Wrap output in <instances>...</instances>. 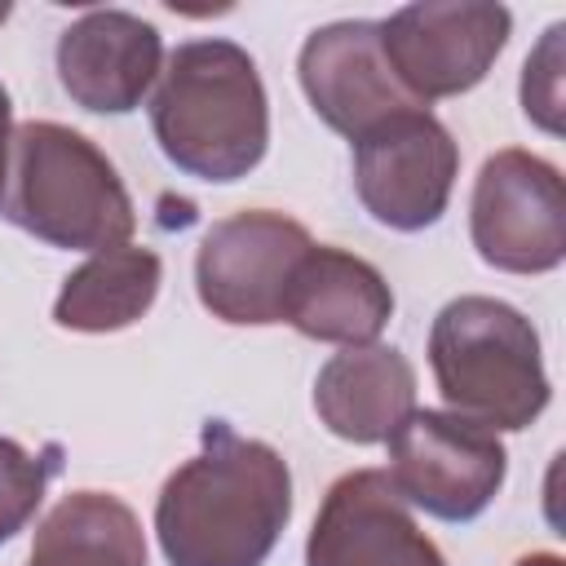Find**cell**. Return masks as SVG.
Masks as SVG:
<instances>
[{"label":"cell","mask_w":566,"mask_h":566,"mask_svg":"<svg viewBox=\"0 0 566 566\" xmlns=\"http://www.w3.org/2000/svg\"><path fill=\"white\" fill-rule=\"evenodd\" d=\"M389 447V482L394 491L438 517V522H473L491 509V500L504 486L509 473V451L500 442V433L451 416V411H433V407H416Z\"/></svg>","instance_id":"obj_8"},{"label":"cell","mask_w":566,"mask_h":566,"mask_svg":"<svg viewBox=\"0 0 566 566\" xmlns=\"http://www.w3.org/2000/svg\"><path fill=\"white\" fill-rule=\"evenodd\" d=\"M469 239L491 270H557L566 261V181L557 164L517 146L486 155L469 195Z\"/></svg>","instance_id":"obj_7"},{"label":"cell","mask_w":566,"mask_h":566,"mask_svg":"<svg viewBox=\"0 0 566 566\" xmlns=\"http://www.w3.org/2000/svg\"><path fill=\"white\" fill-rule=\"evenodd\" d=\"M455 177L460 146L429 106L398 111L354 137V195L385 230L420 234L438 226Z\"/></svg>","instance_id":"obj_6"},{"label":"cell","mask_w":566,"mask_h":566,"mask_svg":"<svg viewBox=\"0 0 566 566\" xmlns=\"http://www.w3.org/2000/svg\"><path fill=\"white\" fill-rule=\"evenodd\" d=\"M9 13H13V4H4V0H0V22H4Z\"/></svg>","instance_id":"obj_21"},{"label":"cell","mask_w":566,"mask_h":566,"mask_svg":"<svg viewBox=\"0 0 566 566\" xmlns=\"http://www.w3.org/2000/svg\"><path fill=\"white\" fill-rule=\"evenodd\" d=\"M292 522V469L261 442L203 420L199 451L155 495V539L168 566H265Z\"/></svg>","instance_id":"obj_1"},{"label":"cell","mask_w":566,"mask_h":566,"mask_svg":"<svg viewBox=\"0 0 566 566\" xmlns=\"http://www.w3.org/2000/svg\"><path fill=\"white\" fill-rule=\"evenodd\" d=\"M9 142H13V102L0 84V199H4V172H9Z\"/></svg>","instance_id":"obj_19"},{"label":"cell","mask_w":566,"mask_h":566,"mask_svg":"<svg viewBox=\"0 0 566 566\" xmlns=\"http://www.w3.org/2000/svg\"><path fill=\"white\" fill-rule=\"evenodd\" d=\"M562 35L566 22H553L522 66V115L548 137L562 133Z\"/></svg>","instance_id":"obj_18"},{"label":"cell","mask_w":566,"mask_h":566,"mask_svg":"<svg viewBox=\"0 0 566 566\" xmlns=\"http://www.w3.org/2000/svg\"><path fill=\"white\" fill-rule=\"evenodd\" d=\"M389 318H394V292L371 261L327 243H314L301 256L283 305L287 327H296L310 340L354 349V345H376Z\"/></svg>","instance_id":"obj_13"},{"label":"cell","mask_w":566,"mask_h":566,"mask_svg":"<svg viewBox=\"0 0 566 566\" xmlns=\"http://www.w3.org/2000/svg\"><path fill=\"white\" fill-rule=\"evenodd\" d=\"M0 217L62 252H102L137 230L133 195L106 150L53 119L13 128Z\"/></svg>","instance_id":"obj_3"},{"label":"cell","mask_w":566,"mask_h":566,"mask_svg":"<svg viewBox=\"0 0 566 566\" xmlns=\"http://www.w3.org/2000/svg\"><path fill=\"white\" fill-rule=\"evenodd\" d=\"M296 80L314 115L349 142L363 137L371 124L420 106L389 71V57L380 49V22L371 18H345L310 31L296 57Z\"/></svg>","instance_id":"obj_11"},{"label":"cell","mask_w":566,"mask_h":566,"mask_svg":"<svg viewBox=\"0 0 566 566\" xmlns=\"http://www.w3.org/2000/svg\"><path fill=\"white\" fill-rule=\"evenodd\" d=\"M150 133L195 181L248 177L270 150V102L252 53L221 35L177 44L150 93Z\"/></svg>","instance_id":"obj_2"},{"label":"cell","mask_w":566,"mask_h":566,"mask_svg":"<svg viewBox=\"0 0 566 566\" xmlns=\"http://www.w3.org/2000/svg\"><path fill=\"white\" fill-rule=\"evenodd\" d=\"M27 566H146V535L119 495L71 491L35 526Z\"/></svg>","instance_id":"obj_16"},{"label":"cell","mask_w":566,"mask_h":566,"mask_svg":"<svg viewBox=\"0 0 566 566\" xmlns=\"http://www.w3.org/2000/svg\"><path fill=\"white\" fill-rule=\"evenodd\" d=\"M62 93L93 115H128L164 71V35L128 9H88L53 49Z\"/></svg>","instance_id":"obj_12"},{"label":"cell","mask_w":566,"mask_h":566,"mask_svg":"<svg viewBox=\"0 0 566 566\" xmlns=\"http://www.w3.org/2000/svg\"><path fill=\"white\" fill-rule=\"evenodd\" d=\"M57 469H62L57 442H49L44 451H27L22 442L0 438V544H9L31 526Z\"/></svg>","instance_id":"obj_17"},{"label":"cell","mask_w":566,"mask_h":566,"mask_svg":"<svg viewBox=\"0 0 566 566\" xmlns=\"http://www.w3.org/2000/svg\"><path fill=\"white\" fill-rule=\"evenodd\" d=\"M310 248V230L274 208H243L212 221L195 252L199 305L234 327L283 323L292 274Z\"/></svg>","instance_id":"obj_5"},{"label":"cell","mask_w":566,"mask_h":566,"mask_svg":"<svg viewBox=\"0 0 566 566\" xmlns=\"http://www.w3.org/2000/svg\"><path fill=\"white\" fill-rule=\"evenodd\" d=\"M159 283H164V261L155 248L115 243L88 252V261L62 279V292L53 301V323L88 336L124 332L155 305Z\"/></svg>","instance_id":"obj_15"},{"label":"cell","mask_w":566,"mask_h":566,"mask_svg":"<svg viewBox=\"0 0 566 566\" xmlns=\"http://www.w3.org/2000/svg\"><path fill=\"white\" fill-rule=\"evenodd\" d=\"M314 411L340 442H389L394 429L416 411V367L394 345L340 349L314 376Z\"/></svg>","instance_id":"obj_14"},{"label":"cell","mask_w":566,"mask_h":566,"mask_svg":"<svg viewBox=\"0 0 566 566\" xmlns=\"http://www.w3.org/2000/svg\"><path fill=\"white\" fill-rule=\"evenodd\" d=\"M513 566H566L557 553H526V557H517Z\"/></svg>","instance_id":"obj_20"},{"label":"cell","mask_w":566,"mask_h":566,"mask_svg":"<svg viewBox=\"0 0 566 566\" xmlns=\"http://www.w3.org/2000/svg\"><path fill=\"white\" fill-rule=\"evenodd\" d=\"M429 367L447 411L491 433L531 429L553 398L535 323L500 296L447 301L429 327Z\"/></svg>","instance_id":"obj_4"},{"label":"cell","mask_w":566,"mask_h":566,"mask_svg":"<svg viewBox=\"0 0 566 566\" xmlns=\"http://www.w3.org/2000/svg\"><path fill=\"white\" fill-rule=\"evenodd\" d=\"M305 566H447L385 469L336 478L305 535Z\"/></svg>","instance_id":"obj_10"},{"label":"cell","mask_w":566,"mask_h":566,"mask_svg":"<svg viewBox=\"0 0 566 566\" xmlns=\"http://www.w3.org/2000/svg\"><path fill=\"white\" fill-rule=\"evenodd\" d=\"M513 13L491 0H420L380 22V49L398 84L420 102L478 88L504 53Z\"/></svg>","instance_id":"obj_9"}]
</instances>
